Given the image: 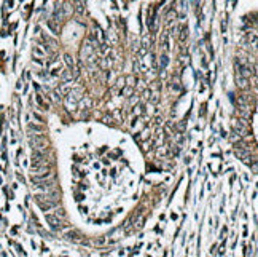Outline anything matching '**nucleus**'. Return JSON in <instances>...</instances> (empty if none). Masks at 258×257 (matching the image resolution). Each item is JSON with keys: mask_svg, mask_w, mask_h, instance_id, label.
<instances>
[{"mask_svg": "<svg viewBox=\"0 0 258 257\" xmlns=\"http://www.w3.org/2000/svg\"><path fill=\"white\" fill-rule=\"evenodd\" d=\"M30 147H32L35 152H45V149L48 147L49 141L45 138V136H34V138L29 139Z\"/></svg>", "mask_w": 258, "mask_h": 257, "instance_id": "nucleus-1", "label": "nucleus"}, {"mask_svg": "<svg viewBox=\"0 0 258 257\" xmlns=\"http://www.w3.org/2000/svg\"><path fill=\"white\" fill-rule=\"evenodd\" d=\"M65 238L73 241V243H86V238L78 231H69V233H65Z\"/></svg>", "mask_w": 258, "mask_h": 257, "instance_id": "nucleus-2", "label": "nucleus"}, {"mask_svg": "<svg viewBox=\"0 0 258 257\" xmlns=\"http://www.w3.org/2000/svg\"><path fill=\"white\" fill-rule=\"evenodd\" d=\"M46 220H48V224L51 225L54 230H58L59 227H61V220L56 217V216H53V214H48V216H46Z\"/></svg>", "mask_w": 258, "mask_h": 257, "instance_id": "nucleus-3", "label": "nucleus"}, {"mask_svg": "<svg viewBox=\"0 0 258 257\" xmlns=\"http://www.w3.org/2000/svg\"><path fill=\"white\" fill-rule=\"evenodd\" d=\"M64 59H65V62H67L69 67L72 69L73 67V59H72V56H70V54H64Z\"/></svg>", "mask_w": 258, "mask_h": 257, "instance_id": "nucleus-4", "label": "nucleus"}, {"mask_svg": "<svg viewBox=\"0 0 258 257\" xmlns=\"http://www.w3.org/2000/svg\"><path fill=\"white\" fill-rule=\"evenodd\" d=\"M29 129H35V131H42V126H38V125H29Z\"/></svg>", "mask_w": 258, "mask_h": 257, "instance_id": "nucleus-5", "label": "nucleus"}, {"mask_svg": "<svg viewBox=\"0 0 258 257\" xmlns=\"http://www.w3.org/2000/svg\"><path fill=\"white\" fill-rule=\"evenodd\" d=\"M48 24H49V27H51V29H53V31H54V32H58V31H59V29H58V26H56V24H54L53 21H49Z\"/></svg>", "mask_w": 258, "mask_h": 257, "instance_id": "nucleus-6", "label": "nucleus"}, {"mask_svg": "<svg viewBox=\"0 0 258 257\" xmlns=\"http://www.w3.org/2000/svg\"><path fill=\"white\" fill-rule=\"evenodd\" d=\"M96 243H97V244H104V243H105V238H99V240H96Z\"/></svg>", "mask_w": 258, "mask_h": 257, "instance_id": "nucleus-7", "label": "nucleus"}]
</instances>
